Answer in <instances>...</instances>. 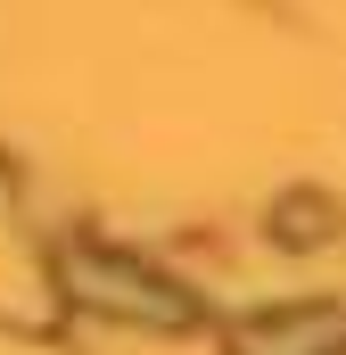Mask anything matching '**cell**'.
<instances>
[{
    "label": "cell",
    "mask_w": 346,
    "mask_h": 355,
    "mask_svg": "<svg viewBox=\"0 0 346 355\" xmlns=\"http://www.w3.org/2000/svg\"><path fill=\"white\" fill-rule=\"evenodd\" d=\"M66 289H75L83 306H99V314H116V322H149V331L190 322V297L165 289L149 265L116 257L107 240H66Z\"/></svg>",
    "instance_id": "6da1fadb"
},
{
    "label": "cell",
    "mask_w": 346,
    "mask_h": 355,
    "mask_svg": "<svg viewBox=\"0 0 346 355\" xmlns=\"http://www.w3.org/2000/svg\"><path fill=\"white\" fill-rule=\"evenodd\" d=\"M330 347H346L338 306H272L239 331V355H330Z\"/></svg>",
    "instance_id": "7a4b0ae2"
},
{
    "label": "cell",
    "mask_w": 346,
    "mask_h": 355,
    "mask_svg": "<svg viewBox=\"0 0 346 355\" xmlns=\"http://www.w3.org/2000/svg\"><path fill=\"white\" fill-rule=\"evenodd\" d=\"M338 198H322V190H289L280 207H272V240L280 248H313V240H338Z\"/></svg>",
    "instance_id": "3957f363"
}]
</instances>
